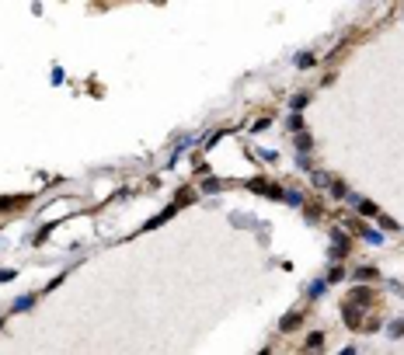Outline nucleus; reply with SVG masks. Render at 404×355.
Listing matches in <instances>:
<instances>
[{
	"instance_id": "f257e3e1",
	"label": "nucleus",
	"mask_w": 404,
	"mask_h": 355,
	"mask_svg": "<svg viewBox=\"0 0 404 355\" xmlns=\"http://www.w3.org/2000/svg\"><path fill=\"white\" fill-rule=\"evenodd\" d=\"M341 320H345L348 327H362V313H359V306H355V303H345V306H341Z\"/></svg>"
},
{
	"instance_id": "f03ea898",
	"label": "nucleus",
	"mask_w": 404,
	"mask_h": 355,
	"mask_svg": "<svg viewBox=\"0 0 404 355\" xmlns=\"http://www.w3.org/2000/svg\"><path fill=\"white\" fill-rule=\"evenodd\" d=\"M35 299H39L35 292H25V296H18V299H14V306H11V310H14V313H28V310L35 306Z\"/></svg>"
},
{
	"instance_id": "7ed1b4c3",
	"label": "nucleus",
	"mask_w": 404,
	"mask_h": 355,
	"mask_svg": "<svg viewBox=\"0 0 404 355\" xmlns=\"http://www.w3.org/2000/svg\"><path fill=\"white\" fill-rule=\"evenodd\" d=\"M331 240H335L331 258H345V254H348V240H345V233H341V230H335V233H331Z\"/></svg>"
},
{
	"instance_id": "20e7f679",
	"label": "nucleus",
	"mask_w": 404,
	"mask_h": 355,
	"mask_svg": "<svg viewBox=\"0 0 404 355\" xmlns=\"http://www.w3.org/2000/svg\"><path fill=\"white\" fill-rule=\"evenodd\" d=\"M300 320H303V313H289V317H282V320H279V327H282V331H296V327H300Z\"/></svg>"
},
{
	"instance_id": "39448f33",
	"label": "nucleus",
	"mask_w": 404,
	"mask_h": 355,
	"mask_svg": "<svg viewBox=\"0 0 404 355\" xmlns=\"http://www.w3.org/2000/svg\"><path fill=\"white\" fill-rule=\"evenodd\" d=\"M314 63H317L314 53H300V56H296V67H300V70H307V67H314Z\"/></svg>"
},
{
	"instance_id": "423d86ee",
	"label": "nucleus",
	"mask_w": 404,
	"mask_h": 355,
	"mask_svg": "<svg viewBox=\"0 0 404 355\" xmlns=\"http://www.w3.org/2000/svg\"><path fill=\"white\" fill-rule=\"evenodd\" d=\"M310 146H314V140H310L307 133H300V136H296V150H300V153H307Z\"/></svg>"
},
{
	"instance_id": "0eeeda50",
	"label": "nucleus",
	"mask_w": 404,
	"mask_h": 355,
	"mask_svg": "<svg viewBox=\"0 0 404 355\" xmlns=\"http://www.w3.org/2000/svg\"><path fill=\"white\" fill-rule=\"evenodd\" d=\"M387 331H390L394 338H404V320H390V324H387Z\"/></svg>"
},
{
	"instance_id": "6e6552de",
	"label": "nucleus",
	"mask_w": 404,
	"mask_h": 355,
	"mask_svg": "<svg viewBox=\"0 0 404 355\" xmlns=\"http://www.w3.org/2000/svg\"><path fill=\"white\" fill-rule=\"evenodd\" d=\"M321 345H324V334H321V331H314V334L307 338V348H321Z\"/></svg>"
},
{
	"instance_id": "1a4fd4ad",
	"label": "nucleus",
	"mask_w": 404,
	"mask_h": 355,
	"mask_svg": "<svg viewBox=\"0 0 404 355\" xmlns=\"http://www.w3.org/2000/svg\"><path fill=\"white\" fill-rule=\"evenodd\" d=\"M331 192H335L338 199H345V195H348V185H345V181H331Z\"/></svg>"
},
{
	"instance_id": "9d476101",
	"label": "nucleus",
	"mask_w": 404,
	"mask_h": 355,
	"mask_svg": "<svg viewBox=\"0 0 404 355\" xmlns=\"http://www.w3.org/2000/svg\"><path fill=\"white\" fill-rule=\"evenodd\" d=\"M324 289H328V282H310V289H307V292L317 299V296H324Z\"/></svg>"
},
{
	"instance_id": "9b49d317",
	"label": "nucleus",
	"mask_w": 404,
	"mask_h": 355,
	"mask_svg": "<svg viewBox=\"0 0 404 355\" xmlns=\"http://www.w3.org/2000/svg\"><path fill=\"white\" fill-rule=\"evenodd\" d=\"M359 213H362V216H376V206H373V202H362V199H359Z\"/></svg>"
},
{
	"instance_id": "f8f14e48",
	"label": "nucleus",
	"mask_w": 404,
	"mask_h": 355,
	"mask_svg": "<svg viewBox=\"0 0 404 355\" xmlns=\"http://www.w3.org/2000/svg\"><path fill=\"white\" fill-rule=\"evenodd\" d=\"M286 126H289L293 133H300V129H303V119H300V115H289V122H286Z\"/></svg>"
},
{
	"instance_id": "ddd939ff",
	"label": "nucleus",
	"mask_w": 404,
	"mask_h": 355,
	"mask_svg": "<svg viewBox=\"0 0 404 355\" xmlns=\"http://www.w3.org/2000/svg\"><path fill=\"white\" fill-rule=\"evenodd\" d=\"M282 202H289V206H300L303 199H300V192H286V195H282Z\"/></svg>"
},
{
	"instance_id": "4468645a",
	"label": "nucleus",
	"mask_w": 404,
	"mask_h": 355,
	"mask_svg": "<svg viewBox=\"0 0 404 355\" xmlns=\"http://www.w3.org/2000/svg\"><path fill=\"white\" fill-rule=\"evenodd\" d=\"M362 237H366V240H369V244H380V240H383V237H380V233H376V230H369V226H366V230H362Z\"/></svg>"
},
{
	"instance_id": "2eb2a0df",
	"label": "nucleus",
	"mask_w": 404,
	"mask_h": 355,
	"mask_svg": "<svg viewBox=\"0 0 404 355\" xmlns=\"http://www.w3.org/2000/svg\"><path fill=\"white\" fill-rule=\"evenodd\" d=\"M355 279H376V268H369V265H366V268H359V272H355Z\"/></svg>"
},
{
	"instance_id": "dca6fc26",
	"label": "nucleus",
	"mask_w": 404,
	"mask_h": 355,
	"mask_svg": "<svg viewBox=\"0 0 404 355\" xmlns=\"http://www.w3.org/2000/svg\"><path fill=\"white\" fill-rule=\"evenodd\" d=\"M341 279H345V268H335V272L328 275V282H341Z\"/></svg>"
},
{
	"instance_id": "f3484780",
	"label": "nucleus",
	"mask_w": 404,
	"mask_h": 355,
	"mask_svg": "<svg viewBox=\"0 0 404 355\" xmlns=\"http://www.w3.org/2000/svg\"><path fill=\"white\" fill-rule=\"evenodd\" d=\"M14 275H18V272H14V268H4V272H0V282H11V279H14Z\"/></svg>"
},
{
	"instance_id": "a211bd4d",
	"label": "nucleus",
	"mask_w": 404,
	"mask_h": 355,
	"mask_svg": "<svg viewBox=\"0 0 404 355\" xmlns=\"http://www.w3.org/2000/svg\"><path fill=\"white\" fill-rule=\"evenodd\" d=\"M341 355H355V348H352V345H348V348H341Z\"/></svg>"
},
{
	"instance_id": "6ab92c4d",
	"label": "nucleus",
	"mask_w": 404,
	"mask_h": 355,
	"mask_svg": "<svg viewBox=\"0 0 404 355\" xmlns=\"http://www.w3.org/2000/svg\"><path fill=\"white\" fill-rule=\"evenodd\" d=\"M258 355H272V348H262V352H258Z\"/></svg>"
},
{
	"instance_id": "aec40b11",
	"label": "nucleus",
	"mask_w": 404,
	"mask_h": 355,
	"mask_svg": "<svg viewBox=\"0 0 404 355\" xmlns=\"http://www.w3.org/2000/svg\"><path fill=\"white\" fill-rule=\"evenodd\" d=\"M4 324H7V317H0V327H4Z\"/></svg>"
}]
</instances>
